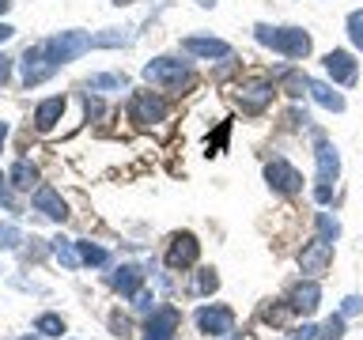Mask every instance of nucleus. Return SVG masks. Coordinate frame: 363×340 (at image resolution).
Here are the masks:
<instances>
[{
    "label": "nucleus",
    "mask_w": 363,
    "mask_h": 340,
    "mask_svg": "<svg viewBox=\"0 0 363 340\" xmlns=\"http://www.w3.org/2000/svg\"><path fill=\"white\" fill-rule=\"evenodd\" d=\"M257 42L284 53L288 61H303L311 53V34L299 27H269V23H257Z\"/></svg>",
    "instance_id": "1"
},
{
    "label": "nucleus",
    "mask_w": 363,
    "mask_h": 340,
    "mask_svg": "<svg viewBox=\"0 0 363 340\" xmlns=\"http://www.w3.org/2000/svg\"><path fill=\"white\" fill-rule=\"evenodd\" d=\"M144 79L159 91H182L193 84V72L186 61H178V57H155L152 64H144Z\"/></svg>",
    "instance_id": "2"
},
{
    "label": "nucleus",
    "mask_w": 363,
    "mask_h": 340,
    "mask_svg": "<svg viewBox=\"0 0 363 340\" xmlns=\"http://www.w3.org/2000/svg\"><path fill=\"white\" fill-rule=\"evenodd\" d=\"M314 159H318V189H314V200H318V204H329V200H333V181H337V174H340L337 147L318 136Z\"/></svg>",
    "instance_id": "3"
},
{
    "label": "nucleus",
    "mask_w": 363,
    "mask_h": 340,
    "mask_svg": "<svg viewBox=\"0 0 363 340\" xmlns=\"http://www.w3.org/2000/svg\"><path fill=\"white\" fill-rule=\"evenodd\" d=\"M45 45V57L61 68V64H68V61H76L79 53H87L91 45V34H84V30H61L57 38H50V42H42Z\"/></svg>",
    "instance_id": "4"
},
{
    "label": "nucleus",
    "mask_w": 363,
    "mask_h": 340,
    "mask_svg": "<svg viewBox=\"0 0 363 340\" xmlns=\"http://www.w3.org/2000/svg\"><path fill=\"white\" fill-rule=\"evenodd\" d=\"M129 121L133 125H159L167 118V102L152 95V91H133V98H129Z\"/></svg>",
    "instance_id": "5"
},
{
    "label": "nucleus",
    "mask_w": 363,
    "mask_h": 340,
    "mask_svg": "<svg viewBox=\"0 0 363 340\" xmlns=\"http://www.w3.org/2000/svg\"><path fill=\"white\" fill-rule=\"evenodd\" d=\"M265 178H269V189L280 193V197H295V193L303 189V174L288 163V159H272L265 166Z\"/></svg>",
    "instance_id": "6"
},
{
    "label": "nucleus",
    "mask_w": 363,
    "mask_h": 340,
    "mask_svg": "<svg viewBox=\"0 0 363 340\" xmlns=\"http://www.w3.org/2000/svg\"><path fill=\"white\" fill-rule=\"evenodd\" d=\"M197 329H201L204 336H227V333H235V310H231V306H220V302L201 306V310H197Z\"/></svg>",
    "instance_id": "7"
},
{
    "label": "nucleus",
    "mask_w": 363,
    "mask_h": 340,
    "mask_svg": "<svg viewBox=\"0 0 363 340\" xmlns=\"http://www.w3.org/2000/svg\"><path fill=\"white\" fill-rule=\"evenodd\" d=\"M329 265H333V242H329V238H314V242L303 246L299 268L306 272V276H322Z\"/></svg>",
    "instance_id": "8"
},
{
    "label": "nucleus",
    "mask_w": 363,
    "mask_h": 340,
    "mask_svg": "<svg viewBox=\"0 0 363 340\" xmlns=\"http://www.w3.org/2000/svg\"><path fill=\"white\" fill-rule=\"evenodd\" d=\"M57 72V64L45 57V45H30L27 57H23V84L34 87V84H42V79H50Z\"/></svg>",
    "instance_id": "9"
},
{
    "label": "nucleus",
    "mask_w": 363,
    "mask_h": 340,
    "mask_svg": "<svg viewBox=\"0 0 363 340\" xmlns=\"http://www.w3.org/2000/svg\"><path fill=\"white\" fill-rule=\"evenodd\" d=\"M197 257H201V246H197V238L193 234H174L170 238V249H167V268H189V265H197Z\"/></svg>",
    "instance_id": "10"
},
{
    "label": "nucleus",
    "mask_w": 363,
    "mask_h": 340,
    "mask_svg": "<svg viewBox=\"0 0 363 340\" xmlns=\"http://www.w3.org/2000/svg\"><path fill=\"white\" fill-rule=\"evenodd\" d=\"M272 95H277V87H272L269 79H254V84L238 87V106H242L246 113H261L272 102Z\"/></svg>",
    "instance_id": "11"
},
{
    "label": "nucleus",
    "mask_w": 363,
    "mask_h": 340,
    "mask_svg": "<svg viewBox=\"0 0 363 340\" xmlns=\"http://www.w3.org/2000/svg\"><path fill=\"white\" fill-rule=\"evenodd\" d=\"M322 64H325V72L333 76V84H340V87H352L356 76H359V68H356V61H352L348 50H329Z\"/></svg>",
    "instance_id": "12"
},
{
    "label": "nucleus",
    "mask_w": 363,
    "mask_h": 340,
    "mask_svg": "<svg viewBox=\"0 0 363 340\" xmlns=\"http://www.w3.org/2000/svg\"><path fill=\"white\" fill-rule=\"evenodd\" d=\"M174 329H178V310L174 306H163L147 317L144 325V340H174Z\"/></svg>",
    "instance_id": "13"
},
{
    "label": "nucleus",
    "mask_w": 363,
    "mask_h": 340,
    "mask_svg": "<svg viewBox=\"0 0 363 340\" xmlns=\"http://www.w3.org/2000/svg\"><path fill=\"white\" fill-rule=\"evenodd\" d=\"M34 212H42L45 220H57V223L68 220V208H65L61 193H57L53 186H38V189H34Z\"/></svg>",
    "instance_id": "14"
},
{
    "label": "nucleus",
    "mask_w": 363,
    "mask_h": 340,
    "mask_svg": "<svg viewBox=\"0 0 363 340\" xmlns=\"http://www.w3.org/2000/svg\"><path fill=\"white\" fill-rule=\"evenodd\" d=\"M288 302H291V310H295V314L311 317V314L318 310V302H322V288H318L314 280H303L299 288L291 291V299H288Z\"/></svg>",
    "instance_id": "15"
},
{
    "label": "nucleus",
    "mask_w": 363,
    "mask_h": 340,
    "mask_svg": "<svg viewBox=\"0 0 363 340\" xmlns=\"http://www.w3.org/2000/svg\"><path fill=\"white\" fill-rule=\"evenodd\" d=\"M110 283H113V291L125 295V299H136V291L144 288V268H140V265H121V268L110 276Z\"/></svg>",
    "instance_id": "16"
},
{
    "label": "nucleus",
    "mask_w": 363,
    "mask_h": 340,
    "mask_svg": "<svg viewBox=\"0 0 363 340\" xmlns=\"http://www.w3.org/2000/svg\"><path fill=\"white\" fill-rule=\"evenodd\" d=\"M61 113H65V98H61V95L38 102V110H34V129H38V132H50L53 125L61 121Z\"/></svg>",
    "instance_id": "17"
},
{
    "label": "nucleus",
    "mask_w": 363,
    "mask_h": 340,
    "mask_svg": "<svg viewBox=\"0 0 363 340\" xmlns=\"http://www.w3.org/2000/svg\"><path fill=\"white\" fill-rule=\"evenodd\" d=\"M182 50L193 53V57H231V45L220 42V38H182Z\"/></svg>",
    "instance_id": "18"
},
{
    "label": "nucleus",
    "mask_w": 363,
    "mask_h": 340,
    "mask_svg": "<svg viewBox=\"0 0 363 340\" xmlns=\"http://www.w3.org/2000/svg\"><path fill=\"white\" fill-rule=\"evenodd\" d=\"M277 79H280V87L288 91L291 98H299L303 91H311V79H306L299 68H277Z\"/></svg>",
    "instance_id": "19"
},
{
    "label": "nucleus",
    "mask_w": 363,
    "mask_h": 340,
    "mask_svg": "<svg viewBox=\"0 0 363 340\" xmlns=\"http://www.w3.org/2000/svg\"><path fill=\"white\" fill-rule=\"evenodd\" d=\"M311 98L318 102V106H325V110H337V113L345 110V98H340L329 84H322V79H311Z\"/></svg>",
    "instance_id": "20"
},
{
    "label": "nucleus",
    "mask_w": 363,
    "mask_h": 340,
    "mask_svg": "<svg viewBox=\"0 0 363 340\" xmlns=\"http://www.w3.org/2000/svg\"><path fill=\"white\" fill-rule=\"evenodd\" d=\"M8 178H11V186H16V189H34V186H38V166H34L30 159H19V163L11 166Z\"/></svg>",
    "instance_id": "21"
},
{
    "label": "nucleus",
    "mask_w": 363,
    "mask_h": 340,
    "mask_svg": "<svg viewBox=\"0 0 363 340\" xmlns=\"http://www.w3.org/2000/svg\"><path fill=\"white\" fill-rule=\"evenodd\" d=\"M53 257L61 261L65 268H79L84 265V261H79V249H76V242H68V238H53Z\"/></svg>",
    "instance_id": "22"
},
{
    "label": "nucleus",
    "mask_w": 363,
    "mask_h": 340,
    "mask_svg": "<svg viewBox=\"0 0 363 340\" xmlns=\"http://www.w3.org/2000/svg\"><path fill=\"white\" fill-rule=\"evenodd\" d=\"M34 333H38V336H61V333H65V317L42 314L38 322H34Z\"/></svg>",
    "instance_id": "23"
},
{
    "label": "nucleus",
    "mask_w": 363,
    "mask_h": 340,
    "mask_svg": "<svg viewBox=\"0 0 363 340\" xmlns=\"http://www.w3.org/2000/svg\"><path fill=\"white\" fill-rule=\"evenodd\" d=\"M216 288H220V276H216L212 268H201L197 280H193V288H189V295H212Z\"/></svg>",
    "instance_id": "24"
},
{
    "label": "nucleus",
    "mask_w": 363,
    "mask_h": 340,
    "mask_svg": "<svg viewBox=\"0 0 363 340\" xmlns=\"http://www.w3.org/2000/svg\"><path fill=\"white\" fill-rule=\"evenodd\" d=\"M76 249H79V261H84V265H106V249L102 246H91V242H76Z\"/></svg>",
    "instance_id": "25"
},
{
    "label": "nucleus",
    "mask_w": 363,
    "mask_h": 340,
    "mask_svg": "<svg viewBox=\"0 0 363 340\" xmlns=\"http://www.w3.org/2000/svg\"><path fill=\"white\" fill-rule=\"evenodd\" d=\"M340 336H345V314H333L322 329H318V340H340Z\"/></svg>",
    "instance_id": "26"
},
{
    "label": "nucleus",
    "mask_w": 363,
    "mask_h": 340,
    "mask_svg": "<svg viewBox=\"0 0 363 340\" xmlns=\"http://www.w3.org/2000/svg\"><path fill=\"white\" fill-rule=\"evenodd\" d=\"M23 242V231L16 223H0V249H16Z\"/></svg>",
    "instance_id": "27"
},
{
    "label": "nucleus",
    "mask_w": 363,
    "mask_h": 340,
    "mask_svg": "<svg viewBox=\"0 0 363 340\" xmlns=\"http://www.w3.org/2000/svg\"><path fill=\"white\" fill-rule=\"evenodd\" d=\"M87 87H91V91H102V87H125V76H118V72H102V76H91V79H87Z\"/></svg>",
    "instance_id": "28"
},
{
    "label": "nucleus",
    "mask_w": 363,
    "mask_h": 340,
    "mask_svg": "<svg viewBox=\"0 0 363 340\" xmlns=\"http://www.w3.org/2000/svg\"><path fill=\"white\" fill-rule=\"evenodd\" d=\"M348 38L363 53V11H352V16H348Z\"/></svg>",
    "instance_id": "29"
},
{
    "label": "nucleus",
    "mask_w": 363,
    "mask_h": 340,
    "mask_svg": "<svg viewBox=\"0 0 363 340\" xmlns=\"http://www.w3.org/2000/svg\"><path fill=\"white\" fill-rule=\"evenodd\" d=\"M318 231H322V238H329V242H333V238L340 234V223L333 220V215H325V212H318Z\"/></svg>",
    "instance_id": "30"
},
{
    "label": "nucleus",
    "mask_w": 363,
    "mask_h": 340,
    "mask_svg": "<svg viewBox=\"0 0 363 340\" xmlns=\"http://www.w3.org/2000/svg\"><path fill=\"white\" fill-rule=\"evenodd\" d=\"M227 132H231V121H223L220 125V132L216 136H208V152L216 155V152H223V144H227Z\"/></svg>",
    "instance_id": "31"
},
{
    "label": "nucleus",
    "mask_w": 363,
    "mask_h": 340,
    "mask_svg": "<svg viewBox=\"0 0 363 340\" xmlns=\"http://www.w3.org/2000/svg\"><path fill=\"white\" fill-rule=\"evenodd\" d=\"M340 314H345V317H352V314H363V299H356V295H348L345 306H340Z\"/></svg>",
    "instance_id": "32"
},
{
    "label": "nucleus",
    "mask_w": 363,
    "mask_h": 340,
    "mask_svg": "<svg viewBox=\"0 0 363 340\" xmlns=\"http://www.w3.org/2000/svg\"><path fill=\"white\" fill-rule=\"evenodd\" d=\"M0 204H8V208H11V197H8V178H4V174H0Z\"/></svg>",
    "instance_id": "33"
},
{
    "label": "nucleus",
    "mask_w": 363,
    "mask_h": 340,
    "mask_svg": "<svg viewBox=\"0 0 363 340\" xmlns=\"http://www.w3.org/2000/svg\"><path fill=\"white\" fill-rule=\"evenodd\" d=\"M8 72H11V61H8L4 53H0V84H4V79H8Z\"/></svg>",
    "instance_id": "34"
},
{
    "label": "nucleus",
    "mask_w": 363,
    "mask_h": 340,
    "mask_svg": "<svg viewBox=\"0 0 363 340\" xmlns=\"http://www.w3.org/2000/svg\"><path fill=\"white\" fill-rule=\"evenodd\" d=\"M11 34H16V30H11V27H8V23H0V42H8V38H11Z\"/></svg>",
    "instance_id": "35"
},
{
    "label": "nucleus",
    "mask_w": 363,
    "mask_h": 340,
    "mask_svg": "<svg viewBox=\"0 0 363 340\" xmlns=\"http://www.w3.org/2000/svg\"><path fill=\"white\" fill-rule=\"evenodd\" d=\"M4 140H8V125L0 121V147H4Z\"/></svg>",
    "instance_id": "36"
},
{
    "label": "nucleus",
    "mask_w": 363,
    "mask_h": 340,
    "mask_svg": "<svg viewBox=\"0 0 363 340\" xmlns=\"http://www.w3.org/2000/svg\"><path fill=\"white\" fill-rule=\"evenodd\" d=\"M11 8V0H0V16H4V11Z\"/></svg>",
    "instance_id": "37"
},
{
    "label": "nucleus",
    "mask_w": 363,
    "mask_h": 340,
    "mask_svg": "<svg viewBox=\"0 0 363 340\" xmlns=\"http://www.w3.org/2000/svg\"><path fill=\"white\" fill-rule=\"evenodd\" d=\"M23 340H38V336H23Z\"/></svg>",
    "instance_id": "38"
}]
</instances>
